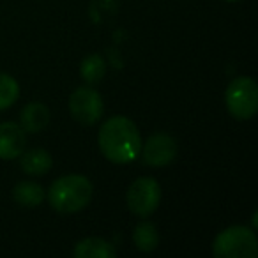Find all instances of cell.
I'll list each match as a JSON object with an SVG mask.
<instances>
[{
    "mask_svg": "<svg viewBox=\"0 0 258 258\" xmlns=\"http://www.w3.org/2000/svg\"><path fill=\"white\" fill-rule=\"evenodd\" d=\"M50 122V110L43 103H29L22 110V127L29 133H39Z\"/></svg>",
    "mask_w": 258,
    "mask_h": 258,
    "instance_id": "9",
    "label": "cell"
},
{
    "mask_svg": "<svg viewBox=\"0 0 258 258\" xmlns=\"http://www.w3.org/2000/svg\"><path fill=\"white\" fill-rule=\"evenodd\" d=\"M13 195H15V200L23 207H37L44 200V189L36 182L16 184Z\"/></svg>",
    "mask_w": 258,
    "mask_h": 258,
    "instance_id": "12",
    "label": "cell"
},
{
    "mask_svg": "<svg viewBox=\"0 0 258 258\" xmlns=\"http://www.w3.org/2000/svg\"><path fill=\"white\" fill-rule=\"evenodd\" d=\"M75 256L76 258H113L115 256V247L110 242L97 237H90V239H83L75 247Z\"/></svg>",
    "mask_w": 258,
    "mask_h": 258,
    "instance_id": "10",
    "label": "cell"
},
{
    "mask_svg": "<svg viewBox=\"0 0 258 258\" xmlns=\"http://www.w3.org/2000/svg\"><path fill=\"white\" fill-rule=\"evenodd\" d=\"M138 156H142V161L149 166L170 165L177 156V142L166 133H156L142 145Z\"/></svg>",
    "mask_w": 258,
    "mask_h": 258,
    "instance_id": "7",
    "label": "cell"
},
{
    "mask_svg": "<svg viewBox=\"0 0 258 258\" xmlns=\"http://www.w3.org/2000/svg\"><path fill=\"white\" fill-rule=\"evenodd\" d=\"M212 253L218 258H254L258 253L256 235L246 226H230L214 239Z\"/></svg>",
    "mask_w": 258,
    "mask_h": 258,
    "instance_id": "3",
    "label": "cell"
},
{
    "mask_svg": "<svg viewBox=\"0 0 258 258\" xmlns=\"http://www.w3.org/2000/svg\"><path fill=\"white\" fill-rule=\"evenodd\" d=\"M228 2H237V0H228Z\"/></svg>",
    "mask_w": 258,
    "mask_h": 258,
    "instance_id": "16",
    "label": "cell"
},
{
    "mask_svg": "<svg viewBox=\"0 0 258 258\" xmlns=\"http://www.w3.org/2000/svg\"><path fill=\"white\" fill-rule=\"evenodd\" d=\"M226 108L239 120H249L258 110V89L254 80L240 76L226 89Z\"/></svg>",
    "mask_w": 258,
    "mask_h": 258,
    "instance_id": "4",
    "label": "cell"
},
{
    "mask_svg": "<svg viewBox=\"0 0 258 258\" xmlns=\"http://www.w3.org/2000/svg\"><path fill=\"white\" fill-rule=\"evenodd\" d=\"M20 96V87L13 76L0 73V110L9 108Z\"/></svg>",
    "mask_w": 258,
    "mask_h": 258,
    "instance_id": "15",
    "label": "cell"
},
{
    "mask_svg": "<svg viewBox=\"0 0 258 258\" xmlns=\"http://www.w3.org/2000/svg\"><path fill=\"white\" fill-rule=\"evenodd\" d=\"M104 71H106V68H104L103 57H99V55H89V57H85L82 62V68H80L82 78L89 83L101 82L104 76Z\"/></svg>",
    "mask_w": 258,
    "mask_h": 258,
    "instance_id": "14",
    "label": "cell"
},
{
    "mask_svg": "<svg viewBox=\"0 0 258 258\" xmlns=\"http://www.w3.org/2000/svg\"><path fill=\"white\" fill-rule=\"evenodd\" d=\"M133 242L138 249L145 251V253L156 249L159 244V233L156 230V226L149 221L140 223L133 232Z\"/></svg>",
    "mask_w": 258,
    "mask_h": 258,
    "instance_id": "13",
    "label": "cell"
},
{
    "mask_svg": "<svg viewBox=\"0 0 258 258\" xmlns=\"http://www.w3.org/2000/svg\"><path fill=\"white\" fill-rule=\"evenodd\" d=\"M22 156V168L29 175H44L48 170L51 168V156L48 154L44 149H32V151H27Z\"/></svg>",
    "mask_w": 258,
    "mask_h": 258,
    "instance_id": "11",
    "label": "cell"
},
{
    "mask_svg": "<svg viewBox=\"0 0 258 258\" xmlns=\"http://www.w3.org/2000/svg\"><path fill=\"white\" fill-rule=\"evenodd\" d=\"M92 198V184L83 175H66L50 186L48 200L55 211L62 214L78 212L87 207Z\"/></svg>",
    "mask_w": 258,
    "mask_h": 258,
    "instance_id": "2",
    "label": "cell"
},
{
    "mask_svg": "<svg viewBox=\"0 0 258 258\" xmlns=\"http://www.w3.org/2000/svg\"><path fill=\"white\" fill-rule=\"evenodd\" d=\"M99 149L111 163L125 165L138 158L142 149V137L135 122L127 117H111L99 129Z\"/></svg>",
    "mask_w": 258,
    "mask_h": 258,
    "instance_id": "1",
    "label": "cell"
},
{
    "mask_svg": "<svg viewBox=\"0 0 258 258\" xmlns=\"http://www.w3.org/2000/svg\"><path fill=\"white\" fill-rule=\"evenodd\" d=\"M161 202V187L151 177L135 180L127 191V207L140 218L151 216Z\"/></svg>",
    "mask_w": 258,
    "mask_h": 258,
    "instance_id": "5",
    "label": "cell"
},
{
    "mask_svg": "<svg viewBox=\"0 0 258 258\" xmlns=\"http://www.w3.org/2000/svg\"><path fill=\"white\" fill-rule=\"evenodd\" d=\"M27 137L22 125L15 122L0 124V159H15L25 151Z\"/></svg>",
    "mask_w": 258,
    "mask_h": 258,
    "instance_id": "8",
    "label": "cell"
},
{
    "mask_svg": "<svg viewBox=\"0 0 258 258\" xmlns=\"http://www.w3.org/2000/svg\"><path fill=\"white\" fill-rule=\"evenodd\" d=\"M69 110L76 122L83 125H92L103 115V99L99 92L89 87H80L69 97Z\"/></svg>",
    "mask_w": 258,
    "mask_h": 258,
    "instance_id": "6",
    "label": "cell"
}]
</instances>
